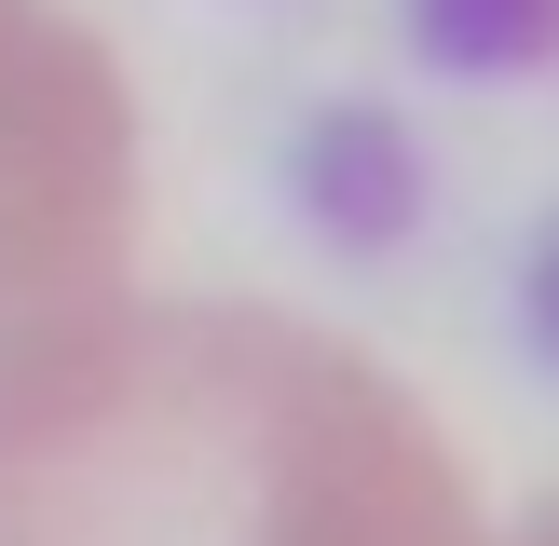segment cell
<instances>
[{"label":"cell","instance_id":"5b68a950","mask_svg":"<svg viewBox=\"0 0 559 546\" xmlns=\"http://www.w3.org/2000/svg\"><path fill=\"white\" fill-rule=\"evenodd\" d=\"M506 314H519V355L559 382V218L533 233V260H519V300H506Z\"/></svg>","mask_w":559,"mask_h":546},{"label":"cell","instance_id":"7a4b0ae2","mask_svg":"<svg viewBox=\"0 0 559 546\" xmlns=\"http://www.w3.org/2000/svg\"><path fill=\"white\" fill-rule=\"evenodd\" d=\"M136 109L69 0H0V437L123 328Z\"/></svg>","mask_w":559,"mask_h":546},{"label":"cell","instance_id":"277c9868","mask_svg":"<svg viewBox=\"0 0 559 546\" xmlns=\"http://www.w3.org/2000/svg\"><path fill=\"white\" fill-rule=\"evenodd\" d=\"M409 55L451 82H519V69H559V0H396Z\"/></svg>","mask_w":559,"mask_h":546},{"label":"cell","instance_id":"6da1fadb","mask_svg":"<svg viewBox=\"0 0 559 546\" xmlns=\"http://www.w3.org/2000/svg\"><path fill=\"white\" fill-rule=\"evenodd\" d=\"M0 546H506L382 355L273 300H123L0 437Z\"/></svg>","mask_w":559,"mask_h":546},{"label":"cell","instance_id":"3957f363","mask_svg":"<svg viewBox=\"0 0 559 546\" xmlns=\"http://www.w3.org/2000/svg\"><path fill=\"white\" fill-rule=\"evenodd\" d=\"M273 191H287V218L328 246V260H382V246L424 233V136H409L382 96H328V109L287 123Z\"/></svg>","mask_w":559,"mask_h":546},{"label":"cell","instance_id":"8992f818","mask_svg":"<svg viewBox=\"0 0 559 546\" xmlns=\"http://www.w3.org/2000/svg\"><path fill=\"white\" fill-rule=\"evenodd\" d=\"M519 546H559V491H546V506H533V533H519Z\"/></svg>","mask_w":559,"mask_h":546}]
</instances>
